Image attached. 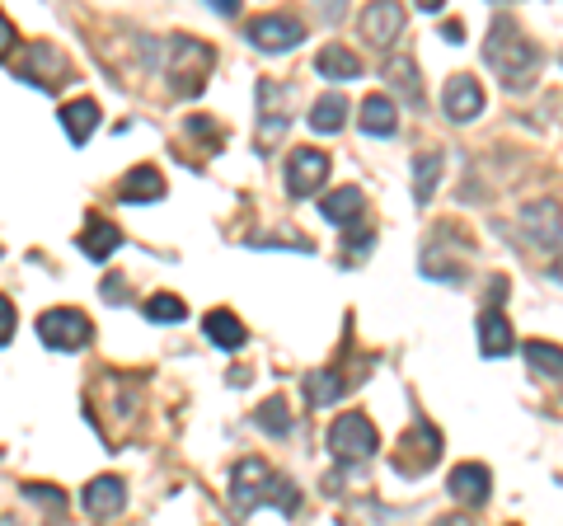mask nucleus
I'll use <instances>...</instances> for the list:
<instances>
[{
	"instance_id": "nucleus-1",
	"label": "nucleus",
	"mask_w": 563,
	"mask_h": 526,
	"mask_svg": "<svg viewBox=\"0 0 563 526\" xmlns=\"http://www.w3.org/2000/svg\"><path fill=\"white\" fill-rule=\"evenodd\" d=\"M230 503L240 512H254V508H263V503H273V508H282V512H296L301 508V494H296L291 480L273 475L259 456H244V461L230 470Z\"/></svg>"
},
{
	"instance_id": "nucleus-2",
	"label": "nucleus",
	"mask_w": 563,
	"mask_h": 526,
	"mask_svg": "<svg viewBox=\"0 0 563 526\" xmlns=\"http://www.w3.org/2000/svg\"><path fill=\"white\" fill-rule=\"evenodd\" d=\"M484 62L503 76V85L526 90V85L535 80V66H540V47H535L512 19H493L488 43H484Z\"/></svg>"
},
{
	"instance_id": "nucleus-3",
	"label": "nucleus",
	"mask_w": 563,
	"mask_h": 526,
	"mask_svg": "<svg viewBox=\"0 0 563 526\" xmlns=\"http://www.w3.org/2000/svg\"><path fill=\"white\" fill-rule=\"evenodd\" d=\"M212 71V47L198 43V38H169V52H165V76H169V94H179V99H193L202 90V80Z\"/></svg>"
},
{
	"instance_id": "nucleus-4",
	"label": "nucleus",
	"mask_w": 563,
	"mask_h": 526,
	"mask_svg": "<svg viewBox=\"0 0 563 526\" xmlns=\"http://www.w3.org/2000/svg\"><path fill=\"white\" fill-rule=\"evenodd\" d=\"M94 325L90 315L76 306H57V310H43L38 315V339L47 343V348H61V353H80L85 343H90Z\"/></svg>"
},
{
	"instance_id": "nucleus-5",
	"label": "nucleus",
	"mask_w": 563,
	"mask_h": 526,
	"mask_svg": "<svg viewBox=\"0 0 563 526\" xmlns=\"http://www.w3.org/2000/svg\"><path fill=\"white\" fill-rule=\"evenodd\" d=\"M381 447V437H376V423L366 414H343L334 418V428H329V451H334L343 465H357L366 456H376Z\"/></svg>"
},
{
	"instance_id": "nucleus-6",
	"label": "nucleus",
	"mask_w": 563,
	"mask_h": 526,
	"mask_svg": "<svg viewBox=\"0 0 563 526\" xmlns=\"http://www.w3.org/2000/svg\"><path fill=\"white\" fill-rule=\"evenodd\" d=\"M521 231L540 254H559L563 249V207L554 198H535L521 207Z\"/></svg>"
},
{
	"instance_id": "nucleus-7",
	"label": "nucleus",
	"mask_w": 563,
	"mask_h": 526,
	"mask_svg": "<svg viewBox=\"0 0 563 526\" xmlns=\"http://www.w3.org/2000/svg\"><path fill=\"white\" fill-rule=\"evenodd\" d=\"M259 155H268V151H277V141L287 137V90L277 85V80H259Z\"/></svg>"
},
{
	"instance_id": "nucleus-8",
	"label": "nucleus",
	"mask_w": 563,
	"mask_h": 526,
	"mask_svg": "<svg viewBox=\"0 0 563 526\" xmlns=\"http://www.w3.org/2000/svg\"><path fill=\"white\" fill-rule=\"evenodd\" d=\"M249 43L259 52H291L296 43H305V24L296 15H259L249 19Z\"/></svg>"
},
{
	"instance_id": "nucleus-9",
	"label": "nucleus",
	"mask_w": 563,
	"mask_h": 526,
	"mask_svg": "<svg viewBox=\"0 0 563 526\" xmlns=\"http://www.w3.org/2000/svg\"><path fill=\"white\" fill-rule=\"evenodd\" d=\"M324 179H329V155L324 151L301 146V151L287 155V193L291 198H310V193H320Z\"/></svg>"
},
{
	"instance_id": "nucleus-10",
	"label": "nucleus",
	"mask_w": 563,
	"mask_h": 526,
	"mask_svg": "<svg viewBox=\"0 0 563 526\" xmlns=\"http://www.w3.org/2000/svg\"><path fill=\"white\" fill-rule=\"evenodd\" d=\"M442 109L451 123H474L484 113V85L474 76H451L442 90Z\"/></svg>"
},
{
	"instance_id": "nucleus-11",
	"label": "nucleus",
	"mask_w": 563,
	"mask_h": 526,
	"mask_svg": "<svg viewBox=\"0 0 563 526\" xmlns=\"http://www.w3.org/2000/svg\"><path fill=\"white\" fill-rule=\"evenodd\" d=\"M404 29V10L399 5H366L357 15V33H362L371 47H390Z\"/></svg>"
},
{
	"instance_id": "nucleus-12",
	"label": "nucleus",
	"mask_w": 563,
	"mask_h": 526,
	"mask_svg": "<svg viewBox=\"0 0 563 526\" xmlns=\"http://www.w3.org/2000/svg\"><path fill=\"white\" fill-rule=\"evenodd\" d=\"M404 456H413V461L404 465L399 475H423L427 465H437V456H442V433H437L432 423H413L409 442L399 447V461H404ZM399 461H395V465H399Z\"/></svg>"
},
{
	"instance_id": "nucleus-13",
	"label": "nucleus",
	"mask_w": 563,
	"mask_h": 526,
	"mask_svg": "<svg viewBox=\"0 0 563 526\" xmlns=\"http://www.w3.org/2000/svg\"><path fill=\"white\" fill-rule=\"evenodd\" d=\"M122 508H127V484L118 475H99V480L85 484V512H90L94 522H108Z\"/></svg>"
},
{
	"instance_id": "nucleus-14",
	"label": "nucleus",
	"mask_w": 563,
	"mask_h": 526,
	"mask_svg": "<svg viewBox=\"0 0 563 526\" xmlns=\"http://www.w3.org/2000/svg\"><path fill=\"white\" fill-rule=\"evenodd\" d=\"M19 71H24V80H33V85L52 90V85H61L57 76H66V57H61L57 47H47V43H29V47H24V62H19Z\"/></svg>"
},
{
	"instance_id": "nucleus-15",
	"label": "nucleus",
	"mask_w": 563,
	"mask_h": 526,
	"mask_svg": "<svg viewBox=\"0 0 563 526\" xmlns=\"http://www.w3.org/2000/svg\"><path fill=\"white\" fill-rule=\"evenodd\" d=\"M451 498L456 503H470V508H484L488 503V489H493V475H488V465H479V461H465V465H456L451 470Z\"/></svg>"
},
{
	"instance_id": "nucleus-16",
	"label": "nucleus",
	"mask_w": 563,
	"mask_h": 526,
	"mask_svg": "<svg viewBox=\"0 0 563 526\" xmlns=\"http://www.w3.org/2000/svg\"><path fill=\"white\" fill-rule=\"evenodd\" d=\"M479 348H484V357H503V353H512V348H517L512 325H507V315L498 306L479 310Z\"/></svg>"
},
{
	"instance_id": "nucleus-17",
	"label": "nucleus",
	"mask_w": 563,
	"mask_h": 526,
	"mask_svg": "<svg viewBox=\"0 0 563 526\" xmlns=\"http://www.w3.org/2000/svg\"><path fill=\"white\" fill-rule=\"evenodd\" d=\"M357 123H362V132H371V137H390V132L399 127L395 99H385V94H366L362 109H357Z\"/></svg>"
},
{
	"instance_id": "nucleus-18",
	"label": "nucleus",
	"mask_w": 563,
	"mask_h": 526,
	"mask_svg": "<svg viewBox=\"0 0 563 526\" xmlns=\"http://www.w3.org/2000/svg\"><path fill=\"white\" fill-rule=\"evenodd\" d=\"M202 334H207V343H216L221 353H240L244 339H249V334H244V325L230 315V310H212V315L202 320Z\"/></svg>"
},
{
	"instance_id": "nucleus-19",
	"label": "nucleus",
	"mask_w": 563,
	"mask_h": 526,
	"mask_svg": "<svg viewBox=\"0 0 563 526\" xmlns=\"http://www.w3.org/2000/svg\"><path fill=\"white\" fill-rule=\"evenodd\" d=\"M362 207H366L362 188H334V193H324L320 198V217L334 221V226H348V221L362 217Z\"/></svg>"
},
{
	"instance_id": "nucleus-20",
	"label": "nucleus",
	"mask_w": 563,
	"mask_h": 526,
	"mask_svg": "<svg viewBox=\"0 0 563 526\" xmlns=\"http://www.w3.org/2000/svg\"><path fill=\"white\" fill-rule=\"evenodd\" d=\"M315 71H320L324 80H357L362 76V62H357V52H348L343 43H329V47H320Z\"/></svg>"
},
{
	"instance_id": "nucleus-21",
	"label": "nucleus",
	"mask_w": 563,
	"mask_h": 526,
	"mask_svg": "<svg viewBox=\"0 0 563 526\" xmlns=\"http://www.w3.org/2000/svg\"><path fill=\"white\" fill-rule=\"evenodd\" d=\"M61 127H66V137L76 141V146H85L90 132L99 127V104H94V99H71V104L61 109Z\"/></svg>"
},
{
	"instance_id": "nucleus-22",
	"label": "nucleus",
	"mask_w": 563,
	"mask_h": 526,
	"mask_svg": "<svg viewBox=\"0 0 563 526\" xmlns=\"http://www.w3.org/2000/svg\"><path fill=\"white\" fill-rule=\"evenodd\" d=\"M165 193V179L155 165H137V170L122 179V202H155Z\"/></svg>"
},
{
	"instance_id": "nucleus-23",
	"label": "nucleus",
	"mask_w": 563,
	"mask_h": 526,
	"mask_svg": "<svg viewBox=\"0 0 563 526\" xmlns=\"http://www.w3.org/2000/svg\"><path fill=\"white\" fill-rule=\"evenodd\" d=\"M437 179H442V155H437V151L413 155V202H418V207H427V202H432Z\"/></svg>"
},
{
	"instance_id": "nucleus-24",
	"label": "nucleus",
	"mask_w": 563,
	"mask_h": 526,
	"mask_svg": "<svg viewBox=\"0 0 563 526\" xmlns=\"http://www.w3.org/2000/svg\"><path fill=\"white\" fill-rule=\"evenodd\" d=\"M348 118V99L343 94H324L315 99V109H310V132H320V137H334L338 127Z\"/></svg>"
},
{
	"instance_id": "nucleus-25",
	"label": "nucleus",
	"mask_w": 563,
	"mask_h": 526,
	"mask_svg": "<svg viewBox=\"0 0 563 526\" xmlns=\"http://www.w3.org/2000/svg\"><path fill=\"white\" fill-rule=\"evenodd\" d=\"M118 245H122V231H118V226H108V221H90V226H85V235H80V249H85L94 263H104Z\"/></svg>"
},
{
	"instance_id": "nucleus-26",
	"label": "nucleus",
	"mask_w": 563,
	"mask_h": 526,
	"mask_svg": "<svg viewBox=\"0 0 563 526\" xmlns=\"http://www.w3.org/2000/svg\"><path fill=\"white\" fill-rule=\"evenodd\" d=\"M526 362H531V372H540L545 381H563V348L559 343L531 339L526 343Z\"/></svg>"
},
{
	"instance_id": "nucleus-27",
	"label": "nucleus",
	"mask_w": 563,
	"mask_h": 526,
	"mask_svg": "<svg viewBox=\"0 0 563 526\" xmlns=\"http://www.w3.org/2000/svg\"><path fill=\"white\" fill-rule=\"evenodd\" d=\"M385 80L399 85V94H404L409 104H423V85H418V66H413V57L399 52L395 62H385Z\"/></svg>"
},
{
	"instance_id": "nucleus-28",
	"label": "nucleus",
	"mask_w": 563,
	"mask_h": 526,
	"mask_svg": "<svg viewBox=\"0 0 563 526\" xmlns=\"http://www.w3.org/2000/svg\"><path fill=\"white\" fill-rule=\"evenodd\" d=\"M254 423H259L268 437H287V428H291V409H287V400L282 395H268V400L254 409Z\"/></svg>"
},
{
	"instance_id": "nucleus-29",
	"label": "nucleus",
	"mask_w": 563,
	"mask_h": 526,
	"mask_svg": "<svg viewBox=\"0 0 563 526\" xmlns=\"http://www.w3.org/2000/svg\"><path fill=\"white\" fill-rule=\"evenodd\" d=\"M343 390H348V381H343L338 372H310L305 376V395H310L315 409H320V404H334Z\"/></svg>"
},
{
	"instance_id": "nucleus-30",
	"label": "nucleus",
	"mask_w": 563,
	"mask_h": 526,
	"mask_svg": "<svg viewBox=\"0 0 563 526\" xmlns=\"http://www.w3.org/2000/svg\"><path fill=\"white\" fill-rule=\"evenodd\" d=\"M141 315H146V320H155V325H179L183 315H188V310H183V301L174 292H155L151 301H146V306H141Z\"/></svg>"
},
{
	"instance_id": "nucleus-31",
	"label": "nucleus",
	"mask_w": 563,
	"mask_h": 526,
	"mask_svg": "<svg viewBox=\"0 0 563 526\" xmlns=\"http://www.w3.org/2000/svg\"><path fill=\"white\" fill-rule=\"evenodd\" d=\"M24 494H29L33 503H47V508H57V512H61V503H66L61 489H52V484H24Z\"/></svg>"
},
{
	"instance_id": "nucleus-32",
	"label": "nucleus",
	"mask_w": 563,
	"mask_h": 526,
	"mask_svg": "<svg viewBox=\"0 0 563 526\" xmlns=\"http://www.w3.org/2000/svg\"><path fill=\"white\" fill-rule=\"evenodd\" d=\"M10 334H15V306H10V296H0V348L10 343Z\"/></svg>"
},
{
	"instance_id": "nucleus-33",
	"label": "nucleus",
	"mask_w": 563,
	"mask_h": 526,
	"mask_svg": "<svg viewBox=\"0 0 563 526\" xmlns=\"http://www.w3.org/2000/svg\"><path fill=\"white\" fill-rule=\"evenodd\" d=\"M10 47H15V24H10V19L0 15V57H5Z\"/></svg>"
},
{
	"instance_id": "nucleus-34",
	"label": "nucleus",
	"mask_w": 563,
	"mask_h": 526,
	"mask_svg": "<svg viewBox=\"0 0 563 526\" xmlns=\"http://www.w3.org/2000/svg\"><path fill=\"white\" fill-rule=\"evenodd\" d=\"M437 526H470V517H460V512H451V517H442Z\"/></svg>"
},
{
	"instance_id": "nucleus-35",
	"label": "nucleus",
	"mask_w": 563,
	"mask_h": 526,
	"mask_svg": "<svg viewBox=\"0 0 563 526\" xmlns=\"http://www.w3.org/2000/svg\"><path fill=\"white\" fill-rule=\"evenodd\" d=\"M554 278H559V282H563V268H554Z\"/></svg>"
}]
</instances>
